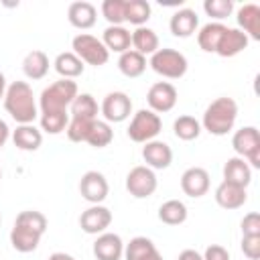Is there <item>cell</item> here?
I'll return each mask as SVG.
<instances>
[{
    "mask_svg": "<svg viewBox=\"0 0 260 260\" xmlns=\"http://www.w3.org/2000/svg\"><path fill=\"white\" fill-rule=\"evenodd\" d=\"M0 179H2V171H0Z\"/></svg>",
    "mask_w": 260,
    "mask_h": 260,
    "instance_id": "cell-49",
    "label": "cell"
},
{
    "mask_svg": "<svg viewBox=\"0 0 260 260\" xmlns=\"http://www.w3.org/2000/svg\"><path fill=\"white\" fill-rule=\"evenodd\" d=\"M0 223H2V217H0Z\"/></svg>",
    "mask_w": 260,
    "mask_h": 260,
    "instance_id": "cell-50",
    "label": "cell"
},
{
    "mask_svg": "<svg viewBox=\"0 0 260 260\" xmlns=\"http://www.w3.org/2000/svg\"><path fill=\"white\" fill-rule=\"evenodd\" d=\"M67 18L75 28H91L98 18V10L89 2H73L67 10Z\"/></svg>",
    "mask_w": 260,
    "mask_h": 260,
    "instance_id": "cell-20",
    "label": "cell"
},
{
    "mask_svg": "<svg viewBox=\"0 0 260 260\" xmlns=\"http://www.w3.org/2000/svg\"><path fill=\"white\" fill-rule=\"evenodd\" d=\"M108 191H110V187H108V181H106V177L102 175V173H98V171H87L83 177H81V181H79V193L83 195V199L85 201H89V203H102L106 197H108Z\"/></svg>",
    "mask_w": 260,
    "mask_h": 260,
    "instance_id": "cell-8",
    "label": "cell"
},
{
    "mask_svg": "<svg viewBox=\"0 0 260 260\" xmlns=\"http://www.w3.org/2000/svg\"><path fill=\"white\" fill-rule=\"evenodd\" d=\"M173 130H175V136L189 142V140H195L201 132V126L199 122L193 118V116H179L173 124Z\"/></svg>",
    "mask_w": 260,
    "mask_h": 260,
    "instance_id": "cell-34",
    "label": "cell"
},
{
    "mask_svg": "<svg viewBox=\"0 0 260 260\" xmlns=\"http://www.w3.org/2000/svg\"><path fill=\"white\" fill-rule=\"evenodd\" d=\"M73 53L83 61V63H89V65H104L108 63L110 59V51L104 47V43L91 35H77L73 39Z\"/></svg>",
    "mask_w": 260,
    "mask_h": 260,
    "instance_id": "cell-5",
    "label": "cell"
},
{
    "mask_svg": "<svg viewBox=\"0 0 260 260\" xmlns=\"http://www.w3.org/2000/svg\"><path fill=\"white\" fill-rule=\"evenodd\" d=\"M132 47L140 55H154L158 51V37L148 26H138L132 32Z\"/></svg>",
    "mask_w": 260,
    "mask_h": 260,
    "instance_id": "cell-24",
    "label": "cell"
},
{
    "mask_svg": "<svg viewBox=\"0 0 260 260\" xmlns=\"http://www.w3.org/2000/svg\"><path fill=\"white\" fill-rule=\"evenodd\" d=\"M71 118H85V120H95L98 116V104L89 93H77V98L69 106Z\"/></svg>",
    "mask_w": 260,
    "mask_h": 260,
    "instance_id": "cell-32",
    "label": "cell"
},
{
    "mask_svg": "<svg viewBox=\"0 0 260 260\" xmlns=\"http://www.w3.org/2000/svg\"><path fill=\"white\" fill-rule=\"evenodd\" d=\"M22 71L28 79H43L49 71V57L43 51H30L22 61Z\"/></svg>",
    "mask_w": 260,
    "mask_h": 260,
    "instance_id": "cell-25",
    "label": "cell"
},
{
    "mask_svg": "<svg viewBox=\"0 0 260 260\" xmlns=\"http://www.w3.org/2000/svg\"><path fill=\"white\" fill-rule=\"evenodd\" d=\"M6 140H8V126L4 120H0V148L6 144Z\"/></svg>",
    "mask_w": 260,
    "mask_h": 260,
    "instance_id": "cell-45",
    "label": "cell"
},
{
    "mask_svg": "<svg viewBox=\"0 0 260 260\" xmlns=\"http://www.w3.org/2000/svg\"><path fill=\"white\" fill-rule=\"evenodd\" d=\"M225 28H228V26H223V24H219V22H209V24H205V26L199 30V35H197L199 47H201L205 53H215L217 43H219L221 35L225 32Z\"/></svg>",
    "mask_w": 260,
    "mask_h": 260,
    "instance_id": "cell-28",
    "label": "cell"
},
{
    "mask_svg": "<svg viewBox=\"0 0 260 260\" xmlns=\"http://www.w3.org/2000/svg\"><path fill=\"white\" fill-rule=\"evenodd\" d=\"M112 138H114V132H112L110 124L108 122L93 120L91 130H89V136H87L85 142L91 144V146H95V148H104V146H108L112 142Z\"/></svg>",
    "mask_w": 260,
    "mask_h": 260,
    "instance_id": "cell-35",
    "label": "cell"
},
{
    "mask_svg": "<svg viewBox=\"0 0 260 260\" xmlns=\"http://www.w3.org/2000/svg\"><path fill=\"white\" fill-rule=\"evenodd\" d=\"M203 8L213 18H228L234 10V2L232 0H205Z\"/></svg>",
    "mask_w": 260,
    "mask_h": 260,
    "instance_id": "cell-40",
    "label": "cell"
},
{
    "mask_svg": "<svg viewBox=\"0 0 260 260\" xmlns=\"http://www.w3.org/2000/svg\"><path fill=\"white\" fill-rule=\"evenodd\" d=\"M77 98V83L71 79H59L43 89L41 110L45 112H67L71 102Z\"/></svg>",
    "mask_w": 260,
    "mask_h": 260,
    "instance_id": "cell-3",
    "label": "cell"
},
{
    "mask_svg": "<svg viewBox=\"0 0 260 260\" xmlns=\"http://www.w3.org/2000/svg\"><path fill=\"white\" fill-rule=\"evenodd\" d=\"M4 108L18 124H30L37 118L32 89L26 81H14L4 93Z\"/></svg>",
    "mask_w": 260,
    "mask_h": 260,
    "instance_id": "cell-1",
    "label": "cell"
},
{
    "mask_svg": "<svg viewBox=\"0 0 260 260\" xmlns=\"http://www.w3.org/2000/svg\"><path fill=\"white\" fill-rule=\"evenodd\" d=\"M248 41L250 39L242 30H238V28H225V32L221 35V39L217 43L215 53L219 57H234V55L242 53L248 47Z\"/></svg>",
    "mask_w": 260,
    "mask_h": 260,
    "instance_id": "cell-14",
    "label": "cell"
},
{
    "mask_svg": "<svg viewBox=\"0 0 260 260\" xmlns=\"http://www.w3.org/2000/svg\"><path fill=\"white\" fill-rule=\"evenodd\" d=\"M150 67L162 77L179 79L187 71V59L175 49H158L150 59Z\"/></svg>",
    "mask_w": 260,
    "mask_h": 260,
    "instance_id": "cell-4",
    "label": "cell"
},
{
    "mask_svg": "<svg viewBox=\"0 0 260 260\" xmlns=\"http://www.w3.org/2000/svg\"><path fill=\"white\" fill-rule=\"evenodd\" d=\"M124 4L126 0H106L102 4V14L110 26H120L124 22Z\"/></svg>",
    "mask_w": 260,
    "mask_h": 260,
    "instance_id": "cell-39",
    "label": "cell"
},
{
    "mask_svg": "<svg viewBox=\"0 0 260 260\" xmlns=\"http://www.w3.org/2000/svg\"><path fill=\"white\" fill-rule=\"evenodd\" d=\"M171 32L175 35V37H179V39H187V37H191L195 30H197V26H199V18H197V14L193 12V10H189V8H183V10H177L173 16H171Z\"/></svg>",
    "mask_w": 260,
    "mask_h": 260,
    "instance_id": "cell-18",
    "label": "cell"
},
{
    "mask_svg": "<svg viewBox=\"0 0 260 260\" xmlns=\"http://www.w3.org/2000/svg\"><path fill=\"white\" fill-rule=\"evenodd\" d=\"M132 112V102L124 91H112L104 98L102 114L108 122H124Z\"/></svg>",
    "mask_w": 260,
    "mask_h": 260,
    "instance_id": "cell-9",
    "label": "cell"
},
{
    "mask_svg": "<svg viewBox=\"0 0 260 260\" xmlns=\"http://www.w3.org/2000/svg\"><path fill=\"white\" fill-rule=\"evenodd\" d=\"M118 67L120 71L126 75V77H138L144 73L146 69V57L136 53L134 49L132 51H126L120 55V61H118Z\"/></svg>",
    "mask_w": 260,
    "mask_h": 260,
    "instance_id": "cell-30",
    "label": "cell"
},
{
    "mask_svg": "<svg viewBox=\"0 0 260 260\" xmlns=\"http://www.w3.org/2000/svg\"><path fill=\"white\" fill-rule=\"evenodd\" d=\"M104 47L108 51H116V53H126L130 51L132 45V35L124 28V26H108L104 30Z\"/></svg>",
    "mask_w": 260,
    "mask_h": 260,
    "instance_id": "cell-23",
    "label": "cell"
},
{
    "mask_svg": "<svg viewBox=\"0 0 260 260\" xmlns=\"http://www.w3.org/2000/svg\"><path fill=\"white\" fill-rule=\"evenodd\" d=\"M215 201L223 209H238L248 201V195H246L244 187H238V185H232V183L223 181L215 189Z\"/></svg>",
    "mask_w": 260,
    "mask_h": 260,
    "instance_id": "cell-16",
    "label": "cell"
},
{
    "mask_svg": "<svg viewBox=\"0 0 260 260\" xmlns=\"http://www.w3.org/2000/svg\"><path fill=\"white\" fill-rule=\"evenodd\" d=\"M160 118L150 110H140L134 114L128 126V138L134 142H148L160 132Z\"/></svg>",
    "mask_w": 260,
    "mask_h": 260,
    "instance_id": "cell-6",
    "label": "cell"
},
{
    "mask_svg": "<svg viewBox=\"0 0 260 260\" xmlns=\"http://www.w3.org/2000/svg\"><path fill=\"white\" fill-rule=\"evenodd\" d=\"M69 124V114L67 112H45L41 116V128L47 134H59L67 130Z\"/></svg>",
    "mask_w": 260,
    "mask_h": 260,
    "instance_id": "cell-36",
    "label": "cell"
},
{
    "mask_svg": "<svg viewBox=\"0 0 260 260\" xmlns=\"http://www.w3.org/2000/svg\"><path fill=\"white\" fill-rule=\"evenodd\" d=\"M154 250H156V248H154V244H152L148 238L138 236V238L130 240V244H128L126 250H124V256H126V260H140V258H144L146 254H150V252H154Z\"/></svg>",
    "mask_w": 260,
    "mask_h": 260,
    "instance_id": "cell-37",
    "label": "cell"
},
{
    "mask_svg": "<svg viewBox=\"0 0 260 260\" xmlns=\"http://www.w3.org/2000/svg\"><path fill=\"white\" fill-rule=\"evenodd\" d=\"M238 24L244 28V35L260 41V8L256 4H246L238 10Z\"/></svg>",
    "mask_w": 260,
    "mask_h": 260,
    "instance_id": "cell-22",
    "label": "cell"
},
{
    "mask_svg": "<svg viewBox=\"0 0 260 260\" xmlns=\"http://www.w3.org/2000/svg\"><path fill=\"white\" fill-rule=\"evenodd\" d=\"M110 223H112V213L108 207L102 205H93L85 209L79 217V225L85 234H102L106 228H110Z\"/></svg>",
    "mask_w": 260,
    "mask_h": 260,
    "instance_id": "cell-12",
    "label": "cell"
},
{
    "mask_svg": "<svg viewBox=\"0 0 260 260\" xmlns=\"http://www.w3.org/2000/svg\"><path fill=\"white\" fill-rule=\"evenodd\" d=\"M142 158L152 169H167L173 160V150L167 142L152 140V142H146V146L142 148Z\"/></svg>",
    "mask_w": 260,
    "mask_h": 260,
    "instance_id": "cell-15",
    "label": "cell"
},
{
    "mask_svg": "<svg viewBox=\"0 0 260 260\" xmlns=\"http://www.w3.org/2000/svg\"><path fill=\"white\" fill-rule=\"evenodd\" d=\"M39 242H41V236L30 232V230H26V228L14 225L12 232H10V244H12V248L16 252H22V254L32 252V250H37Z\"/></svg>",
    "mask_w": 260,
    "mask_h": 260,
    "instance_id": "cell-26",
    "label": "cell"
},
{
    "mask_svg": "<svg viewBox=\"0 0 260 260\" xmlns=\"http://www.w3.org/2000/svg\"><path fill=\"white\" fill-rule=\"evenodd\" d=\"M14 225H20V228H26L39 236L45 234L47 230V217L41 213V211H35V209H26V211H20L16 215V221Z\"/></svg>",
    "mask_w": 260,
    "mask_h": 260,
    "instance_id": "cell-33",
    "label": "cell"
},
{
    "mask_svg": "<svg viewBox=\"0 0 260 260\" xmlns=\"http://www.w3.org/2000/svg\"><path fill=\"white\" fill-rule=\"evenodd\" d=\"M140 260H162V256L158 254V250H154V252L146 254V256H144V258H140Z\"/></svg>",
    "mask_w": 260,
    "mask_h": 260,
    "instance_id": "cell-47",
    "label": "cell"
},
{
    "mask_svg": "<svg viewBox=\"0 0 260 260\" xmlns=\"http://www.w3.org/2000/svg\"><path fill=\"white\" fill-rule=\"evenodd\" d=\"M12 140H14V146L16 148L26 150V152H32V150H37L43 144V134L32 124H20L14 130V134H12Z\"/></svg>",
    "mask_w": 260,
    "mask_h": 260,
    "instance_id": "cell-21",
    "label": "cell"
},
{
    "mask_svg": "<svg viewBox=\"0 0 260 260\" xmlns=\"http://www.w3.org/2000/svg\"><path fill=\"white\" fill-rule=\"evenodd\" d=\"M124 254V244L116 234H102L93 244V256L98 260H120Z\"/></svg>",
    "mask_w": 260,
    "mask_h": 260,
    "instance_id": "cell-13",
    "label": "cell"
},
{
    "mask_svg": "<svg viewBox=\"0 0 260 260\" xmlns=\"http://www.w3.org/2000/svg\"><path fill=\"white\" fill-rule=\"evenodd\" d=\"M148 106L150 112H169L177 104V89L169 81H158L148 89Z\"/></svg>",
    "mask_w": 260,
    "mask_h": 260,
    "instance_id": "cell-10",
    "label": "cell"
},
{
    "mask_svg": "<svg viewBox=\"0 0 260 260\" xmlns=\"http://www.w3.org/2000/svg\"><path fill=\"white\" fill-rule=\"evenodd\" d=\"M49 260H75V258L69 256V254H65V252H55V254L49 256Z\"/></svg>",
    "mask_w": 260,
    "mask_h": 260,
    "instance_id": "cell-46",
    "label": "cell"
},
{
    "mask_svg": "<svg viewBox=\"0 0 260 260\" xmlns=\"http://www.w3.org/2000/svg\"><path fill=\"white\" fill-rule=\"evenodd\" d=\"M203 260H230V252L219 244H211L207 246Z\"/></svg>",
    "mask_w": 260,
    "mask_h": 260,
    "instance_id": "cell-43",
    "label": "cell"
},
{
    "mask_svg": "<svg viewBox=\"0 0 260 260\" xmlns=\"http://www.w3.org/2000/svg\"><path fill=\"white\" fill-rule=\"evenodd\" d=\"M55 69L63 79H71L83 73V61L75 53H61L55 59Z\"/></svg>",
    "mask_w": 260,
    "mask_h": 260,
    "instance_id": "cell-29",
    "label": "cell"
},
{
    "mask_svg": "<svg viewBox=\"0 0 260 260\" xmlns=\"http://www.w3.org/2000/svg\"><path fill=\"white\" fill-rule=\"evenodd\" d=\"M126 189L132 197L144 199L156 189V175L148 167H134L126 177Z\"/></svg>",
    "mask_w": 260,
    "mask_h": 260,
    "instance_id": "cell-7",
    "label": "cell"
},
{
    "mask_svg": "<svg viewBox=\"0 0 260 260\" xmlns=\"http://www.w3.org/2000/svg\"><path fill=\"white\" fill-rule=\"evenodd\" d=\"M177 260H203V256L199 252H195V250H183Z\"/></svg>",
    "mask_w": 260,
    "mask_h": 260,
    "instance_id": "cell-44",
    "label": "cell"
},
{
    "mask_svg": "<svg viewBox=\"0 0 260 260\" xmlns=\"http://www.w3.org/2000/svg\"><path fill=\"white\" fill-rule=\"evenodd\" d=\"M232 146H234V150H236L240 156L248 158L252 152L260 150V132H258L254 126H246V128H242V130H238V132L234 134Z\"/></svg>",
    "mask_w": 260,
    "mask_h": 260,
    "instance_id": "cell-17",
    "label": "cell"
},
{
    "mask_svg": "<svg viewBox=\"0 0 260 260\" xmlns=\"http://www.w3.org/2000/svg\"><path fill=\"white\" fill-rule=\"evenodd\" d=\"M158 219L167 225H179L187 219V207L183 201L179 199H171V201H165L158 209Z\"/></svg>",
    "mask_w": 260,
    "mask_h": 260,
    "instance_id": "cell-27",
    "label": "cell"
},
{
    "mask_svg": "<svg viewBox=\"0 0 260 260\" xmlns=\"http://www.w3.org/2000/svg\"><path fill=\"white\" fill-rule=\"evenodd\" d=\"M242 252L250 260L260 258V236H244L242 240Z\"/></svg>",
    "mask_w": 260,
    "mask_h": 260,
    "instance_id": "cell-41",
    "label": "cell"
},
{
    "mask_svg": "<svg viewBox=\"0 0 260 260\" xmlns=\"http://www.w3.org/2000/svg\"><path fill=\"white\" fill-rule=\"evenodd\" d=\"M238 116V104L232 98H217L213 100L205 114H203V126L213 136H223L234 128Z\"/></svg>",
    "mask_w": 260,
    "mask_h": 260,
    "instance_id": "cell-2",
    "label": "cell"
},
{
    "mask_svg": "<svg viewBox=\"0 0 260 260\" xmlns=\"http://www.w3.org/2000/svg\"><path fill=\"white\" fill-rule=\"evenodd\" d=\"M93 120H85V118H71L67 124V138L71 142H85L89 136Z\"/></svg>",
    "mask_w": 260,
    "mask_h": 260,
    "instance_id": "cell-38",
    "label": "cell"
},
{
    "mask_svg": "<svg viewBox=\"0 0 260 260\" xmlns=\"http://www.w3.org/2000/svg\"><path fill=\"white\" fill-rule=\"evenodd\" d=\"M150 18V4L146 0H126L124 4V20L130 24L142 26Z\"/></svg>",
    "mask_w": 260,
    "mask_h": 260,
    "instance_id": "cell-31",
    "label": "cell"
},
{
    "mask_svg": "<svg viewBox=\"0 0 260 260\" xmlns=\"http://www.w3.org/2000/svg\"><path fill=\"white\" fill-rule=\"evenodd\" d=\"M242 234L244 236H260V215L256 211L244 215V219H242Z\"/></svg>",
    "mask_w": 260,
    "mask_h": 260,
    "instance_id": "cell-42",
    "label": "cell"
},
{
    "mask_svg": "<svg viewBox=\"0 0 260 260\" xmlns=\"http://www.w3.org/2000/svg\"><path fill=\"white\" fill-rule=\"evenodd\" d=\"M181 189L189 197H203L209 191V173L201 167H191L181 177Z\"/></svg>",
    "mask_w": 260,
    "mask_h": 260,
    "instance_id": "cell-11",
    "label": "cell"
},
{
    "mask_svg": "<svg viewBox=\"0 0 260 260\" xmlns=\"http://www.w3.org/2000/svg\"><path fill=\"white\" fill-rule=\"evenodd\" d=\"M223 181L225 183H232V185H238V187H248L250 181H252V171H250V165L244 160V158H230L223 167Z\"/></svg>",
    "mask_w": 260,
    "mask_h": 260,
    "instance_id": "cell-19",
    "label": "cell"
},
{
    "mask_svg": "<svg viewBox=\"0 0 260 260\" xmlns=\"http://www.w3.org/2000/svg\"><path fill=\"white\" fill-rule=\"evenodd\" d=\"M4 93H6V77L4 73H0V98H4Z\"/></svg>",
    "mask_w": 260,
    "mask_h": 260,
    "instance_id": "cell-48",
    "label": "cell"
}]
</instances>
